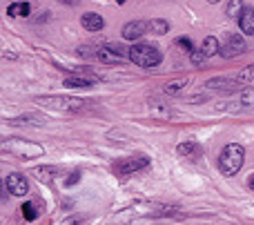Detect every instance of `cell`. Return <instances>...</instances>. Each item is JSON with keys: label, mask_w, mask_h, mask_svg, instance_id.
<instances>
[{"label": "cell", "mask_w": 254, "mask_h": 225, "mask_svg": "<svg viewBox=\"0 0 254 225\" xmlns=\"http://www.w3.org/2000/svg\"><path fill=\"white\" fill-rule=\"evenodd\" d=\"M96 58L101 62H110V65H116V62H123L127 56H123V54H119L116 52V49H112L110 45H107V47H101L96 52Z\"/></svg>", "instance_id": "9c48e42d"}, {"label": "cell", "mask_w": 254, "mask_h": 225, "mask_svg": "<svg viewBox=\"0 0 254 225\" xmlns=\"http://www.w3.org/2000/svg\"><path fill=\"white\" fill-rule=\"evenodd\" d=\"M78 178H80V172H74L69 178H67V185H76V183H78Z\"/></svg>", "instance_id": "484cf974"}, {"label": "cell", "mask_w": 254, "mask_h": 225, "mask_svg": "<svg viewBox=\"0 0 254 225\" xmlns=\"http://www.w3.org/2000/svg\"><path fill=\"white\" fill-rule=\"evenodd\" d=\"M20 210H22V217H25L27 221H34V219L38 217V214H36V208H34V203H25V205H22Z\"/></svg>", "instance_id": "603a6c76"}, {"label": "cell", "mask_w": 254, "mask_h": 225, "mask_svg": "<svg viewBox=\"0 0 254 225\" xmlns=\"http://www.w3.org/2000/svg\"><path fill=\"white\" fill-rule=\"evenodd\" d=\"M145 31H147V22H143V20L127 22V25L123 27V38L125 40H138Z\"/></svg>", "instance_id": "52a82bcc"}, {"label": "cell", "mask_w": 254, "mask_h": 225, "mask_svg": "<svg viewBox=\"0 0 254 225\" xmlns=\"http://www.w3.org/2000/svg\"><path fill=\"white\" fill-rule=\"evenodd\" d=\"M147 29L152 31V34H156V36H163V34L170 31V22L163 20V18H154V20L147 22Z\"/></svg>", "instance_id": "5bb4252c"}, {"label": "cell", "mask_w": 254, "mask_h": 225, "mask_svg": "<svg viewBox=\"0 0 254 225\" xmlns=\"http://www.w3.org/2000/svg\"><path fill=\"white\" fill-rule=\"evenodd\" d=\"M248 45L246 40L241 38V34H232L228 38V43L221 47V54H223L225 58H234V56H241V54H246Z\"/></svg>", "instance_id": "5b68a950"}, {"label": "cell", "mask_w": 254, "mask_h": 225, "mask_svg": "<svg viewBox=\"0 0 254 225\" xmlns=\"http://www.w3.org/2000/svg\"><path fill=\"white\" fill-rule=\"evenodd\" d=\"M9 150H13L20 159H34V156H38V154H43V147H38V145H31V143H13V145H9Z\"/></svg>", "instance_id": "ba28073f"}, {"label": "cell", "mask_w": 254, "mask_h": 225, "mask_svg": "<svg viewBox=\"0 0 254 225\" xmlns=\"http://www.w3.org/2000/svg\"><path fill=\"white\" fill-rule=\"evenodd\" d=\"M237 83H239V80H232V78H212V80H207V89L232 92V89H237Z\"/></svg>", "instance_id": "7c38bea8"}, {"label": "cell", "mask_w": 254, "mask_h": 225, "mask_svg": "<svg viewBox=\"0 0 254 225\" xmlns=\"http://www.w3.org/2000/svg\"><path fill=\"white\" fill-rule=\"evenodd\" d=\"M92 80H87V78H67L65 80V87H80V89H87V87H92Z\"/></svg>", "instance_id": "ffe728a7"}, {"label": "cell", "mask_w": 254, "mask_h": 225, "mask_svg": "<svg viewBox=\"0 0 254 225\" xmlns=\"http://www.w3.org/2000/svg\"><path fill=\"white\" fill-rule=\"evenodd\" d=\"M190 58H192V62H194V65H201V62L203 60H205V54H203V49H196V52H194V49H192V52H190Z\"/></svg>", "instance_id": "cb8c5ba5"}, {"label": "cell", "mask_w": 254, "mask_h": 225, "mask_svg": "<svg viewBox=\"0 0 254 225\" xmlns=\"http://www.w3.org/2000/svg\"><path fill=\"white\" fill-rule=\"evenodd\" d=\"M176 152H179L181 156H201V145H196V143H192V141H188V143H181L179 147H176Z\"/></svg>", "instance_id": "4fadbf2b"}, {"label": "cell", "mask_w": 254, "mask_h": 225, "mask_svg": "<svg viewBox=\"0 0 254 225\" xmlns=\"http://www.w3.org/2000/svg\"><path fill=\"white\" fill-rule=\"evenodd\" d=\"M241 11H243L241 0H230V4H228V16H230V18H239V16H241Z\"/></svg>", "instance_id": "44dd1931"}, {"label": "cell", "mask_w": 254, "mask_h": 225, "mask_svg": "<svg viewBox=\"0 0 254 225\" xmlns=\"http://www.w3.org/2000/svg\"><path fill=\"white\" fill-rule=\"evenodd\" d=\"M248 185H250V187H252V192H254V174L250 176V181H248Z\"/></svg>", "instance_id": "f1b7e54d"}, {"label": "cell", "mask_w": 254, "mask_h": 225, "mask_svg": "<svg viewBox=\"0 0 254 225\" xmlns=\"http://www.w3.org/2000/svg\"><path fill=\"white\" fill-rule=\"evenodd\" d=\"M207 2H212V4H216V2H221V0H207Z\"/></svg>", "instance_id": "f546056e"}, {"label": "cell", "mask_w": 254, "mask_h": 225, "mask_svg": "<svg viewBox=\"0 0 254 225\" xmlns=\"http://www.w3.org/2000/svg\"><path fill=\"white\" fill-rule=\"evenodd\" d=\"M190 85V78H174V80H167L165 83V94H176L181 92V89H185Z\"/></svg>", "instance_id": "ac0fdd59"}, {"label": "cell", "mask_w": 254, "mask_h": 225, "mask_svg": "<svg viewBox=\"0 0 254 225\" xmlns=\"http://www.w3.org/2000/svg\"><path fill=\"white\" fill-rule=\"evenodd\" d=\"M176 45H179V47H183L185 52H192V40H190V38H176Z\"/></svg>", "instance_id": "d4e9b609"}, {"label": "cell", "mask_w": 254, "mask_h": 225, "mask_svg": "<svg viewBox=\"0 0 254 225\" xmlns=\"http://www.w3.org/2000/svg\"><path fill=\"white\" fill-rule=\"evenodd\" d=\"M161 52H158V47H154V45H131L129 47V60L134 62V65L138 67H145V69H152V67H156L158 62H161Z\"/></svg>", "instance_id": "7a4b0ae2"}, {"label": "cell", "mask_w": 254, "mask_h": 225, "mask_svg": "<svg viewBox=\"0 0 254 225\" xmlns=\"http://www.w3.org/2000/svg\"><path fill=\"white\" fill-rule=\"evenodd\" d=\"M243 161H246V150H243L239 143H230V145L223 147L219 159V168L225 176H234V174L241 169Z\"/></svg>", "instance_id": "6da1fadb"}, {"label": "cell", "mask_w": 254, "mask_h": 225, "mask_svg": "<svg viewBox=\"0 0 254 225\" xmlns=\"http://www.w3.org/2000/svg\"><path fill=\"white\" fill-rule=\"evenodd\" d=\"M239 105H241V107H252L254 105V92H252V89L241 92V101H239Z\"/></svg>", "instance_id": "7402d4cb"}, {"label": "cell", "mask_w": 254, "mask_h": 225, "mask_svg": "<svg viewBox=\"0 0 254 225\" xmlns=\"http://www.w3.org/2000/svg\"><path fill=\"white\" fill-rule=\"evenodd\" d=\"M43 116L38 114H25V116H18V118H11L9 123L11 125H43Z\"/></svg>", "instance_id": "9a60e30c"}, {"label": "cell", "mask_w": 254, "mask_h": 225, "mask_svg": "<svg viewBox=\"0 0 254 225\" xmlns=\"http://www.w3.org/2000/svg\"><path fill=\"white\" fill-rule=\"evenodd\" d=\"M201 49H203V54L210 58V56H214V54L221 52V45H219V40H216L214 36H207V38L203 40V47Z\"/></svg>", "instance_id": "2e32d148"}, {"label": "cell", "mask_w": 254, "mask_h": 225, "mask_svg": "<svg viewBox=\"0 0 254 225\" xmlns=\"http://www.w3.org/2000/svg\"><path fill=\"white\" fill-rule=\"evenodd\" d=\"M4 185H7V190L11 192L13 196H25L27 192H29V183H27V178L22 176V174H9Z\"/></svg>", "instance_id": "8992f818"}, {"label": "cell", "mask_w": 254, "mask_h": 225, "mask_svg": "<svg viewBox=\"0 0 254 225\" xmlns=\"http://www.w3.org/2000/svg\"><path fill=\"white\" fill-rule=\"evenodd\" d=\"M239 27L246 36H252L254 34V9L252 7H246L239 16Z\"/></svg>", "instance_id": "8fae6325"}, {"label": "cell", "mask_w": 254, "mask_h": 225, "mask_svg": "<svg viewBox=\"0 0 254 225\" xmlns=\"http://www.w3.org/2000/svg\"><path fill=\"white\" fill-rule=\"evenodd\" d=\"M58 2H63V4H69V7H74V4H78V0H58Z\"/></svg>", "instance_id": "83f0119b"}, {"label": "cell", "mask_w": 254, "mask_h": 225, "mask_svg": "<svg viewBox=\"0 0 254 225\" xmlns=\"http://www.w3.org/2000/svg\"><path fill=\"white\" fill-rule=\"evenodd\" d=\"M36 101L45 107L65 110V112H78V110L85 107V101H80V98H71V96H40V98H36Z\"/></svg>", "instance_id": "3957f363"}, {"label": "cell", "mask_w": 254, "mask_h": 225, "mask_svg": "<svg viewBox=\"0 0 254 225\" xmlns=\"http://www.w3.org/2000/svg\"><path fill=\"white\" fill-rule=\"evenodd\" d=\"M78 54L80 56H96V52H89V47H80Z\"/></svg>", "instance_id": "4316f807"}, {"label": "cell", "mask_w": 254, "mask_h": 225, "mask_svg": "<svg viewBox=\"0 0 254 225\" xmlns=\"http://www.w3.org/2000/svg\"><path fill=\"white\" fill-rule=\"evenodd\" d=\"M116 2H119V4H123V2H125V0H116Z\"/></svg>", "instance_id": "4dcf8cb0"}, {"label": "cell", "mask_w": 254, "mask_h": 225, "mask_svg": "<svg viewBox=\"0 0 254 225\" xmlns=\"http://www.w3.org/2000/svg\"><path fill=\"white\" fill-rule=\"evenodd\" d=\"M80 25H83L87 31H101L103 25H105V20H103L98 13L87 11V13H83V18H80Z\"/></svg>", "instance_id": "30bf717a"}, {"label": "cell", "mask_w": 254, "mask_h": 225, "mask_svg": "<svg viewBox=\"0 0 254 225\" xmlns=\"http://www.w3.org/2000/svg\"><path fill=\"white\" fill-rule=\"evenodd\" d=\"M29 11H31V4L29 2H13V4H9L7 7V13L9 16H29Z\"/></svg>", "instance_id": "e0dca14e"}, {"label": "cell", "mask_w": 254, "mask_h": 225, "mask_svg": "<svg viewBox=\"0 0 254 225\" xmlns=\"http://www.w3.org/2000/svg\"><path fill=\"white\" fill-rule=\"evenodd\" d=\"M237 80H239V85H250L254 80V65H248L246 69L237 76Z\"/></svg>", "instance_id": "d6986e66"}, {"label": "cell", "mask_w": 254, "mask_h": 225, "mask_svg": "<svg viewBox=\"0 0 254 225\" xmlns=\"http://www.w3.org/2000/svg\"><path fill=\"white\" fill-rule=\"evenodd\" d=\"M147 165H149L147 156H134V159H127L123 163H116L114 172L119 174V176H127V174H134V172H138V169L147 168Z\"/></svg>", "instance_id": "277c9868"}]
</instances>
